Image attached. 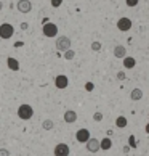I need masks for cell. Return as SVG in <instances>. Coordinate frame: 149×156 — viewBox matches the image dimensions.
<instances>
[{"mask_svg":"<svg viewBox=\"0 0 149 156\" xmlns=\"http://www.w3.org/2000/svg\"><path fill=\"white\" fill-rule=\"evenodd\" d=\"M117 27H119V31H122V32H127L131 29V20L130 18H120L117 21Z\"/></svg>","mask_w":149,"mask_h":156,"instance_id":"cell-7","label":"cell"},{"mask_svg":"<svg viewBox=\"0 0 149 156\" xmlns=\"http://www.w3.org/2000/svg\"><path fill=\"white\" fill-rule=\"evenodd\" d=\"M124 66L127 69H133L136 66V61H135L133 56H125V58H124Z\"/></svg>","mask_w":149,"mask_h":156,"instance_id":"cell-13","label":"cell"},{"mask_svg":"<svg viewBox=\"0 0 149 156\" xmlns=\"http://www.w3.org/2000/svg\"><path fill=\"white\" fill-rule=\"evenodd\" d=\"M67 84H69V79H67L64 74H59V76L55 77V85H56L58 89H66Z\"/></svg>","mask_w":149,"mask_h":156,"instance_id":"cell-9","label":"cell"},{"mask_svg":"<svg viewBox=\"0 0 149 156\" xmlns=\"http://www.w3.org/2000/svg\"><path fill=\"white\" fill-rule=\"evenodd\" d=\"M61 3H63V0H51V7L53 8H58Z\"/></svg>","mask_w":149,"mask_h":156,"instance_id":"cell-23","label":"cell"},{"mask_svg":"<svg viewBox=\"0 0 149 156\" xmlns=\"http://www.w3.org/2000/svg\"><path fill=\"white\" fill-rule=\"evenodd\" d=\"M140 0H125V3H127V7H136L138 5Z\"/></svg>","mask_w":149,"mask_h":156,"instance_id":"cell-22","label":"cell"},{"mask_svg":"<svg viewBox=\"0 0 149 156\" xmlns=\"http://www.w3.org/2000/svg\"><path fill=\"white\" fill-rule=\"evenodd\" d=\"M42 31H43V36H47V37H56L58 36V26H56L55 23H45Z\"/></svg>","mask_w":149,"mask_h":156,"instance_id":"cell-3","label":"cell"},{"mask_svg":"<svg viewBox=\"0 0 149 156\" xmlns=\"http://www.w3.org/2000/svg\"><path fill=\"white\" fill-rule=\"evenodd\" d=\"M112 147V142H111V138H103V140L100 142V150H103V151H107Z\"/></svg>","mask_w":149,"mask_h":156,"instance_id":"cell-15","label":"cell"},{"mask_svg":"<svg viewBox=\"0 0 149 156\" xmlns=\"http://www.w3.org/2000/svg\"><path fill=\"white\" fill-rule=\"evenodd\" d=\"M64 121H66L67 124H74V122L77 121V113L72 111V109L66 111V113H64Z\"/></svg>","mask_w":149,"mask_h":156,"instance_id":"cell-12","label":"cell"},{"mask_svg":"<svg viewBox=\"0 0 149 156\" xmlns=\"http://www.w3.org/2000/svg\"><path fill=\"white\" fill-rule=\"evenodd\" d=\"M18 116L22 119V121H27L34 116V109L31 105H21L18 108Z\"/></svg>","mask_w":149,"mask_h":156,"instance_id":"cell-1","label":"cell"},{"mask_svg":"<svg viewBox=\"0 0 149 156\" xmlns=\"http://www.w3.org/2000/svg\"><path fill=\"white\" fill-rule=\"evenodd\" d=\"M76 138H77V142L85 143V142L90 138V130H88V129H79L77 134H76Z\"/></svg>","mask_w":149,"mask_h":156,"instance_id":"cell-10","label":"cell"},{"mask_svg":"<svg viewBox=\"0 0 149 156\" xmlns=\"http://www.w3.org/2000/svg\"><path fill=\"white\" fill-rule=\"evenodd\" d=\"M114 56H116V58H125V56H127V48H125L124 45H116V47H114Z\"/></svg>","mask_w":149,"mask_h":156,"instance_id":"cell-11","label":"cell"},{"mask_svg":"<svg viewBox=\"0 0 149 156\" xmlns=\"http://www.w3.org/2000/svg\"><path fill=\"white\" fill-rule=\"evenodd\" d=\"M85 89H87V92H91L95 89V85H93V82H87L85 84Z\"/></svg>","mask_w":149,"mask_h":156,"instance_id":"cell-24","label":"cell"},{"mask_svg":"<svg viewBox=\"0 0 149 156\" xmlns=\"http://www.w3.org/2000/svg\"><path fill=\"white\" fill-rule=\"evenodd\" d=\"M85 143H87V150L90 153H98L100 151V140L98 138H91L90 137Z\"/></svg>","mask_w":149,"mask_h":156,"instance_id":"cell-5","label":"cell"},{"mask_svg":"<svg viewBox=\"0 0 149 156\" xmlns=\"http://www.w3.org/2000/svg\"><path fill=\"white\" fill-rule=\"evenodd\" d=\"M127 118H124V116H119L117 119H116V126L119 127V129H124V127H127Z\"/></svg>","mask_w":149,"mask_h":156,"instance_id":"cell-17","label":"cell"},{"mask_svg":"<svg viewBox=\"0 0 149 156\" xmlns=\"http://www.w3.org/2000/svg\"><path fill=\"white\" fill-rule=\"evenodd\" d=\"M16 8H18L21 13H29V11L32 10V3L29 2V0H19V2L16 3Z\"/></svg>","mask_w":149,"mask_h":156,"instance_id":"cell-8","label":"cell"},{"mask_svg":"<svg viewBox=\"0 0 149 156\" xmlns=\"http://www.w3.org/2000/svg\"><path fill=\"white\" fill-rule=\"evenodd\" d=\"M56 48H58L59 51H66L71 48V39L67 36H59L58 39H56Z\"/></svg>","mask_w":149,"mask_h":156,"instance_id":"cell-2","label":"cell"},{"mask_svg":"<svg viewBox=\"0 0 149 156\" xmlns=\"http://www.w3.org/2000/svg\"><path fill=\"white\" fill-rule=\"evenodd\" d=\"M128 143H130L131 148H136V145H138V143H136V140H135V135H130V137H128Z\"/></svg>","mask_w":149,"mask_h":156,"instance_id":"cell-20","label":"cell"},{"mask_svg":"<svg viewBox=\"0 0 149 156\" xmlns=\"http://www.w3.org/2000/svg\"><path fill=\"white\" fill-rule=\"evenodd\" d=\"M143 98V90L141 89H133L131 90V94H130V100H133V101H138Z\"/></svg>","mask_w":149,"mask_h":156,"instance_id":"cell-14","label":"cell"},{"mask_svg":"<svg viewBox=\"0 0 149 156\" xmlns=\"http://www.w3.org/2000/svg\"><path fill=\"white\" fill-rule=\"evenodd\" d=\"M13 34H15V27L11 24L3 23V24L0 26V37L2 39H10V37H13Z\"/></svg>","mask_w":149,"mask_h":156,"instance_id":"cell-4","label":"cell"},{"mask_svg":"<svg viewBox=\"0 0 149 156\" xmlns=\"http://www.w3.org/2000/svg\"><path fill=\"white\" fill-rule=\"evenodd\" d=\"M74 56H76V51H74V50L69 48V50H66V51H64V58H66V60H72Z\"/></svg>","mask_w":149,"mask_h":156,"instance_id":"cell-19","label":"cell"},{"mask_svg":"<svg viewBox=\"0 0 149 156\" xmlns=\"http://www.w3.org/2000/svg\"><path fill=\"white\" fill-rule=\"evenodd\" d=\"M93 119H95V121H103V113H95Z\"/></svg>","mask_w":149,"mask_h":156,"instance_id":"cell-27","label":"cell"},{"mask_svg":"<svg viewBox=\"0 0 149 156\" xmlns=\"http://www.w3.org/2000/svg\"><path fill=\"white\" fill-rule=\"evenodd\" d=\"M55 156H69V147L66 143H58L53 150Z\"/></svg>","mask_w":149,"mask_h":156,"instance_id":"cell-6","label":"cell"},{"mask_svg":"<svg viewBox=\"0 0 149 156\" xmlns=\"http://www.w3.org/2000/svg\"><path fill=\"white\" fill-rule=\"evenodd\" d=\"M117 79H119V80H125V73H124V71H119V73H117Z\"/></svg>","mask_w":149,"mask_h":156,"instance_id":"cell-26","label":"cell"},{"mask_svg":"<svg viewBox=\"0 0 149 156\" xmlns=\"http://www.w3.org/2000/svg\"><path fill=\"white\" fill-rule=\"evenodd\" d=\"M7 65H8V68L11 69V71H18L19 69V63H18L16 58H7Z\"/></svg>","mask_w":149,"mask_h":156,"instance_id":"cell-16","label":"cell"},{"mask_svg":"<svg viewBox=\"0 0 149 156\" xmlns=\"http://www.w3.org/2000/svg\"><path fill=\"white\" fill-rule=\"evenodd\" d=\"M0 156H10V151L7 148H0Z\"/></svg>","mask_w":149,"mask_h":156,"instance_id":"cell-25","label":"cell"},{"mask_svg":"<svg viewBox=\"0 0 149 156\" xmlns=\"http://www.w3.org/2000/svg\"><path fill=\"white\" fill-rule=\"evenodd\" d=\"M3 8V5H2V2H0V10H2Z\"/></svg>","mask_w":149,"mask_h":156,"instance_id":"cell-28","label":"cell"},{"mask_svg":"<svg viewBox=\"0 0 149 156\" xmlns=\"http://www.w3.org/2000/svg\"><path fill=\"white\" fill-rule=\"evenodd\" d=\"M91 50H93V51H100L101 50V44L100 42H93V44H91Z\"/></svg>","mask_w":149,"mask_h":156,"instance_id":"cell-21","label":"cell"},{"mask_svg":"<svg viewBox=\"0 0 149 156\" xmlns=\"http://www.w3.org/2000/svg\"><path fill=\"white\" fill-rule=\"evenodd\" d=\"M53 121H51V119H45L43 121V122H42V127H43V129L45 130H51V129H53Z\"/></svg>","mask_w":149,"mask_h":156,"instance_id":"cell-18","label":"cell"}]
</instances>
